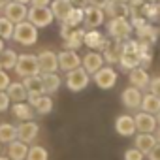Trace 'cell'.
<instances>
[{"label":"cell","mask_w":160,"mask_h":160,"mask_svg":"<svg viewBox=\"0 0 160 160\" xmlns=\"http://www.w3.org/2000/svg\"><path fill=\"white\" fill-rule=\"evenodd\" d=\"M106 30H108V36L111 40H119V42L130 40V36L134 32L128 17H111L106 25Z\"/></svg>","instance_id":"obj_1"},{"label":"cell","mask_w":160,"mask_h":160,"mask_svg":"<svg viewBox=\"0 0 160 160\" xmlns=\"http://www.w3.org/2000/svg\"><path fill=\"white\" fill-rule=\"evenodd\" d=\"M13 42H17L19 45H25V47H30L38 42V28L30 23V21H23V23H17L15 28H13V36H12Z\"/></svg>","instance_id":"obj_2"},{"label":"cell","mask_w":160,"mask_h":160,"mask_svg":"<svg viewBox=\"0 0 160 160\" xmlns=\"http://www.w3.org/2000/svg\"><path fill=\"white\" fill-rule=\"evenodd\" d=\"M122 70H134L139 66V42L138 40H126L122 42V55L119 60Z\"/></svg>","instance_id":"obj_3"},{"label":"cell","mask_w":160,"mask_h":160,"mask_svg":"<svg viewBox=\"0 0 160 160\" xmlns=\"http://www.w3.org/2000/svg\"><path fill=\"white\" fill-rule=\"evenodd\" d=\"M15 73L19 77H30V75H40L42 70H40V62H38V55H28V53H23L19 55L17 58V64H15Z\"/></svg>","instance_id":"obj_4"},{"label":"cell","mask_w":160,"mask_h":160,"mask_svg":"<svg viewBox=\"0 0 160 160\" xmlns=\"http://www.w3.org/2000/svg\"><path fill=\"white\" fill-rule=\"evenodd\" d=\"M89 81H91V75L81 66L75 68V70H72V72H66V87L72 92H81V91H85L87 85H89Z\"/></svg>","instance_id":"obj_5"},{"label":"cell","mask_w":160,"mask_h":160,"mask_svg":"<svg viewBox=\"0 0 160 160\" xmlns=\"http://www.w3.org/2000/svg\"><path fill=\"white\" fill-rule=\"evenodd\" d=\"M27 21H30L36 28H45V27H49L55 21V15H53V12H51L49 6H45V8H34V6H30Z\"/></svg>","instance_id":"obj_6"},{"label":"cell","mask_w":160,"mask_h":160,"mask_svg":"<svg viewBox=\"0 0 160 160\" xmlns=\"http://www.w3.org/2000/svg\"><path fill=\"white\" fill-rule=\"evenodd\" d=\"M92 79H94V83H96L100 89L108 91V89H113V87L117 85L119 73H117V70L111 68V66H102V68L92 75Z\"/></svg>","instance_id":"obj_7"},{"label":"cell","mask_w":160,"mask_h":160,"mask_svg":"<svg viewBox=\"0 0 160 160\" xmlns=\"http://www.w3.org/2000/svg\"><path fill=\"white\" fill-rule=\"evenodd\" d=\"M85 30L87 28H62L60 27V36L64 40V45L66 49H72V51H77L79 47L83 45V38H85Z\"/></svg>","instance_id":"obj_8"},{"label":"cell","mask_w":160,"mask_h":160,"mask_svg":"<svg viewBox=\"0 0 160 160\" xmlns=\"http://www.w3.org/2000/svg\"><path fill=\"white\" fill-rule=\"evenodd\" d=\"M2 13H4V17H6V19H10L13 25H17V23H23V21H27L28 8H27V4L15 2V0H10V2L4 6Z\"/></svg>","instance_id":"obj_9"},{"label":"cell","mask_w":160,"mask_h":160,"mask_svg":"<svg viewBox=\"0 0 160 160\" xmlns=\"http://www.w3.org/2000/svg\"><path fill=\"white\" fill-rule=\"evenodd\" d=\"M57 57H58V68L62 72H72V70L81 66V57L77 55V51L64 49V51L57 53Z\"/></svg>","instance_id":"obj_10"},{"label":"cell","mask_w":160,"mask_h":160,"mask_svg":"<svg viewBox=\"0 0 160 160\" xmlns=\"http://www.w3.org/2000/svg\"><path fill=\"white\" fill-rule=\"evenodd\" d=\"M108 42H109V40L106 38V34H104V32H100V30H96V28L85 30L83 45H87L91 51H100V53H102V49L106 47V43H108Z\"/></svg>","instance_id":"obj_11"},{"label":"cell","mask_w":160,"mask_h":160,"mask_svg":"<svg viewBox=\"0 0 160 160\" xmlns=\"http://www.w3.org/2000/svg\"><path fill=\"white\" fill-rule=\"evenodd\" d=\"M102 66H106V60L102 57L100 51H89L83 58H81V68L89 73V75H94Z\"/></svg>","instance_id":"obj_12"},{"label":"cell","mask_w":160,"mask_h":160,"mask_svg":"<svg viewBox=\"0 0 160 160\" xmlns=\"http://www.w3.org/2000/svg\"><path fill=\"white\" fill-rule=\"evenodd\" d=\"M83 12H85V19H83V23H85L87 30H91V28H98V27L104 25V21H106V12H104V10L94 8V6H87V8H83Z\"/></svg>","instance_id":"obj_13"},{"label":"cell","mask_w":160,"mask_h":160,"mask_svg":"<svg viewBox=\"0 0 160 160\" xmlns=\"http://www.w3.org/2000/svg\"><path fill=\"white\" fill-rule=\"evenodd\" d=\"M158 34H160L158 28L152 27V23H147V25H143L141 28L136 30V40H138L141 45L152 47V45L156 43V40H158Z\"/></svg>","instance_id":"obj_14"},{"label":"cell","mask_w":160,"mask_h":160,"mask_svg":"<svg viewBox=\"0 0 160 160\" xmlns=\"http://www.w3.org/2000/svg\"><path fill=\"white\" fill-rule=\"evenodd\" d=\"M38 62H40L42 73H53L58 70V57L55 51L43 49L42 53H38Z\"/></svg>","instance_id":"obj_15"},{"label":"cell","mask_w":160,"mask_h":160,"mask_svg":"<svg viewBox=\"0 0 160 160\" xmlns=\"http://www.w3.org/2000/svg\"><path fill=\"white\" fill-rule=\"evenodd\" d=\"M134 121H136V130L138 132H143V134H154V130L158 126L156 117L151 115V113H145V111L136 113Z\"/></svg>","instance_id":"obj_16"},{"label":"cell","mask_w":160,"mask_h":160,"mask_svg":"<svg viewBox=\"0 0 160 160\" xmlns=\"http://www.w3.org/2000/svg\"><path fill=\"white\" fill-rule=\"evenodd\" d=\"M121 55H122V42H119V40H109L106 43V47L102 49V57H104V60L109 66L111 64H119Z\"/></svg>","instance_id":"obj_17"},{"label":"cell","mask_w":160,"mask_h":160,"mask_svg":"<svg viewBox=\"0 0 160 160\" xmlns=\"http://www.w3.org/2000/svg\"><path fill=\"white\" fill-rule=\"evenodd\" d=\"M38 132H40V126L34 121H25L17 126V139L28 145L38 138Z\"/></svg>","instance_id":"obj_18"},{"label":"cell","mask_w":160,"mask_h":160,"mask_svg":"<svg viewBox=\"0 0 160 160\" xmlns=\"http://www.w3.org/2000/svg\"><path fill=\"white\" fill-rule=\"evenodd\" d=\"M121 100H122V106H124L126 109H138V108H141L143 94H141V91H139V89H136V87H132V85H130L128 89H124V91H122Z\"/></svg>","instance_id":"obj_19"},{"label":"cell","mask_w":160,"mask_h":160,"mask_svg":"<svg viewBox=\"0 0 160 160\" xmlns=\"http://www.w3.org/2000/svg\"><path fill=\"white\" fill-rule=\"evenodd\" d=\"M115 132L122 138H130L136 134V121L132 115H119L115 119Z\"/></svg>","instance_id":"obj_20"},{"label":"cell","mask_w":160,"mask_h":160,"mask_svg":"<svg viewBox=\"0 0 160 160\" xmlns=\"http://www.w3.org/2000/svg\"><path fill=\"white\" fill-rule=\"evenodd\" d=\"M28 104L32 109L40 115H47L53 111V100L49 94H40V96H28Z\"/></svg>","instance_id":"obj_21"},{"label":"cell","mask_w":160,"mask_h":160,"mask_svg":"<svg viewBox=\"0 0 160 160\" xmlns=\"http://www.w3.org/2000/svg\"><path fill=\"white\" fill-rule=\"evenodd\" d=\"M128 79H130V85L136 87V89H139V91H141V89H149V83H151V77H149L147 70L141 68V66L130 70Z\"/></svg>","instance_id":"obj_22"},{"label":"cell","mask_w":160,"mask_h":160,"mask_svg":"<svg viewBox=\"0 0 160 160\" xmlns=\"http://www.w3.org/2000/svg\"><path fill=\"white\" fill-rule=\"evenodd\" d=\"M49 8H51V12H53L55 19H58V21L62 23V21H64V19L72 13L73 4L70 2V0H51Z\"/></svg>","instance_id":"obj_23"},{"label":"cell","mask_w":160,"mask_h":160,"mask_svg":"<svg viewBox=\"0 0 160 160\" xmlns=\"http://www.w3.org/2000/svg\"><path fill=\"white\" fill-rule=\"evenodd\" d=\"M6 92H8V96H10V100H12L13 104H17V102H27V100H28V92H27L23 81H12V83L8 85Z\"/></svg>","instance_id":"obj_24"},{"label":"cell","mask_w":160,"mask_h":160,"mask_svg":"<svg viewBox=\"0 0 160 160\" xmlns=\"http://www.w3.org/2000/svg\"><path fill=\"white\" fill-rule=\"evenodd\" d=\"M23 85H25L28 96H40V94H45L42 75H30V77H25V79H23Z\"/></svg>","instance_id":"obj_25"},{"label":"cell","mask_w":160,"mask_h":160,"mask_svg":"<svg viewBox=\"0 0 160 160\" xmlns=\"http://www.w3.org/2000/svg\"><path fill=\"white\" fill-rule=\"evenodd\" d=\"M12 113H13V117L19 119L21 122L32 121V117H34V109H32V106H30L28 102H17V104H13V106H12Z\"/></svg>","instance_id":"obj_26"},{"label":"cell","mask_w":160,"mask_h":160,"mask_svg":"<svg viewBox=\"0 0 160 160\" xmlns=\"http://www.w3.org/2000/svg\"><path fill=\"white\" fill-rule=\"evenodd\" d=\"M27 154H28V145L19 141V139H13L12 143H8V156L12 160H27Z\"/></svg>","instance_id":"obj_27"},{"label":"cell","mask_w":160,"mask_h":160,"mask_svg":"<svg viewBox=\"0 0 160 160\" xmlns=\"http://www.w3.org/2000/svg\"><path fill=\"white\" fill-rule=\"evenodd\" d=\"M156 143H158V141H156L154 134H143V132H139V134L136 136V141H134L136 149H139L143 154H147V152L156 145Z\"/></svg>","instance_id":"obj_28"},{"label":"cell","mask_w":160,"mask_h":160,"mask_svg":"<svg viewBox=\"0 0 160 160\" xmlns=\"http://www.w3.org/2000/svg\"><path fill=\"white\" fill-rule=\"evenodd\" d=\"M106 15H109V19L111 17H128L130 15V6L126 4V2H111L106 6Z\"/></svg>","instance_id":"obj_29"},{"label":"cell","mask_w":160,"mask_h":160,"mask_svg":"<svg viewBox=\"0 0 160 160\" xmlns=\"http://www.w3.org/2000/svg\"><path fill=\"white\" fill-rule=\"evenodd\" d=\"M40 75H42V81H43L45 94H53V92L58 91V87H60V75L57 72H53V73H40Z\"/></svg>","instance_id":"obj_30"},{"label":"cell","mask_w":160,"mask_h":160,"mask_svg":"<svg viewBox=\"0 0 160 160\" xmlns=\"http://www.w3.org/2000/svg\"><path fill=\"white\" fill-rule=\"evenodd\" d=\"M83 19H85V12H83V8H73L72 13L60 23V27H62V28H77L79 25L83 23Z\"/></svg>","instance_id":"obj_31"},{"label":"cell","mask_w":160,"mask_h":160,"mask_svg":"<svg viewBox=\"0 0 160 160\" xmlns=\"http://www.w3.org/2000/svg\"><path fill=\"white\" fill-rule=\"evenodd\" d=\"M141 111L151 113V115H156V113L160 111V98L154 96V94H151V92L143 94V100H141Z\"/></svg>","instance_id":"obj_32"},{"label":"cell","mask_w":160,"mask_h":160,"mask_svg":"<svg viewBox=\"0 0 160 160\" xmlns=\"http://www.w3.org/2000/svg\"><path fill=\"white\" fill-rule=\"evenodd\" d=\"M17 58L19 55L13 49H4L0 53V66H2V70H13L17 64Z\"/></svg>","instance_id":"obj_33"},{"label":"cell","mask_w":160,"mask_h":160,"mask_svg":"<svg viewBox=\"0 0 160 160\" xmlns=\"http://www.w3.org/2000/svg\"><path fill=\"white\" fill-rule=\"evenodd\" d=\"M13 139H17V126L2 122L0 124V143H12Z\"/></svg>","instance_id":"obj_34"},{"label":"cell","mask_w":160,"mask_h":160,"mask_svg":"<svg viewBox=\"0 0 160 160\" xmlns=\"http://www.w3.org/2000/svg\"><path fill=\"white\" fill-rule=\"evenodd\" d=\"M138 12H139V15H143L149 23L158 21V15H156V4H152V2H145L141 8H138Z\"/></svg>","instance_id":"obj_35"},{"label":"cell","mask_w":160,"mask_h":160,"mask_svg":"<svg viewBox=\"0 0 160 160\" xmlns=\"http://www.w3.org/2000/svg\"><path fill=\"white\" fill-rule=\"evenodd\" d=\"M27 160H49V152H47L45 147H42V145H32V147L28 149Z\"/></svg>","instance_id":"obj_36"},{"label":"cell","mask_w":160,"mask_h":160,"mask_svg":"<svg viewBox=\"0 0 160 160\" xmlns=\"http://www.w3.org/2000/svg\"><path fill=\"white\" fill-rule=\"evenodd\" d=\"M13 28H15V25L10 19H6L4 15L0 17V38L2 40H10L13 36Z\"/></svg>","instance_id":"obj_37"},{"label":"cell","mask_w":160,"mask_h":160,"mask_svg":"<svg viewBox=\"0 0 160 160\" xmlns=\"http://www.w3.org/2000/svg\"><path fill=\"white\" fill-rule=\"evenodd\" d=\"M151 62H152V51H151V47L139 43V66L147 68Z\"/></svg>","instance_id":"obj_38"},{"label":"cell","mask_w":160,"mask_h":160,"mask_svg":"<svg viewBox=\"0 0 160 160\" xmlns=\"http://www.w3.org/2000/svg\"><path fill=\"white\" fill-rule=\"evenodd\" d=\"M143 158H145V154L139 149H136V147L124 151V160H143Z\"/></svg>","instance_id":"obj_39"},{"label":"cell","mask_w":160,"mask_h":160,"mask_svg":"<svg viewBox=\"0 0 160 160\" xmlns=\"http://www.w3.org/2000/svg\"><path fill=\"white\" fill-rule=\"evenodd\" d=\"M10 104H12V100H10V96H8V92H6V91H0V113L6 111V109L10 108Z\"/></svg>","instance_id":"obj_40"},{"label":"cell","mask_w":160,"mask_h":160,"mask_svg":"<svg viewBox=\"0 0 160 160\" xmlns=\"http://www.w3.org/2000/svg\"><path fill=\"white\" fill-rule=\"evenodd\" d=\"M149 89H151V94H154V96H158V98H160V75L151 79Z\"/></svg>","instance_id":"obj_41"},{"label":"cell","mask_w":160,"mask_h":160,"mask_svg":"<svg viewBox=\"0 0 160 160\" xmlns=\"http://www.w3.org/2000/svg\"><path fill=\"white\" fill-rule=\"evenodd\" d=\"M10 83H12V79L8 75V72L6 70H0V91H6Z\"/></svg>","instance_id":"obj_42"},{"label":"cell","mask_w":160,"mask_h":160,"mask_svg":"<svg viewBox=\"0 0 160 160\" xmlns=\"http://www.w3.org/2000/svg\"><path fill=\"white\" fill-rule=\"evenodd\" d=\"M147 158H149V160H160V143H156V145L147 152Z\"/></svg>","instance_id":"obj_43"},{"label":"cell","mask_w":160,"mask_h":160,"mask_svg":"<svg viewBox=\"0 0 160 160\" xmlns=\"http://www.w3.org/2000/svg\"><path fill=\"white\" fill-rule=\"evenodd\" d=\"M111 2V0H89V6H94V8H100V10H106V6Z\"/></svg>","instance_id":"obj_44"},{"label":"cell","mask_w":160,"mask_h":160,"mask_svg":"<svg viewBox=\"0 0 160 160\" xmlns=\"http://www.w3.org/2000/svg\"><path fill=\"white\" fill-rule=\"evenodd\" d=\"M49 4H51V0H30V6L34 8H45Z\"/></svg>","instance_id":"obj_45"},{"label":"cell","mask_w":160,"mask_h":160,"mask_svg":"<svg viewBox=\"0 0 160 160\" xmlns=\"http://www.w3.org/2000/svg\"><path fill=\"white\" fill-rule=\"evenodd\" d=\"M73 4V8H87L89 6V0H70Z\"/></svg>","instance_id":"obj_46"},{"label":"cell","mask_w":160,"mask_h":160,"mask_svg":"<svg viewBox=\"0 0 160 160\" xmlns=\"http://www.w3.org/2000/svg\"><path fill=\"white\" fill-rule=\"evenodd\" d=\"M145 4V0H128V6L130 8H141Z\"/></svg>","instance_id":"obj_47"},{"label":"cell","mask_w":160,"mask_h":160,"mask_svg":"<svg viewBox=\"0 0 160 160\" xmlns=\"http://www.w3.org/2000/svg\"><path fill=\"white\" fill-rule=\"evenodd\" d=\"M154 138H156V141L160 143V128H158V130H154Z\"/></svg>","instance_id":"obj_48"},{"label":"cell","mask_w":160,"mask_h":160,"mask_svg":"<svg viewBox=\"0 0 160 160\" xmlns=\"http://www.w3.org/2000/svg\"><path fill=\"white\" fill-rule=\"evenodd\" d=\"M10 2V0H0V10H4V6Z\"/></svg>","instance_id":"obj_49"},{"label":"cell","mask_w":160,"mask_h":160,"mask_svg":"<svg viewBox=\"0 0 160 160\" xmlns=\"http://www.w3.org/2000/svg\"><path fill=\"white\" fill-rule=\"evenodd\" d=\"M156 15H158V19H160V0L156 2Z\"/></svg>","instance_id":"obj_50"},{"label":"cell","mask_w":160,"mask_h":160,"mask_svg":"<svg viewBox=\"0 0 160 160\" xmlns=\"http://www.w3.org/2000/svg\"><path fill=\"white\" fill-rule=\"evenodd\" d=\"M4 49H6V47H4V40H2V38H0V53H2Z\"/></svg>","instance_id":"obj_51"},{"label":"cell","mask_w":160,"mask_h":160,"mask_svg":"<svg viewBox=\"0 0 160 160\" xmlns=\"http://www.w3.org/2000/svg\"><path fill=\"white\" fill-rule=\"evenodd\" d=\"M15 2H21V4H30V0H15Z\"/></svg>","instance_id":"obj_52"},{"label":"cell","mask_w":160,"mask_h":160,"mask_svg":"<svg viewBox=\"0 0 160 160\" xmlns=\"http://www.w3.org/2000/svg\"><path fill=\"white\" fill-rule=\"evenodd\" d=\"M154 117H156V122H158V124H160V111H158V113H156V115H154Z\"/></svg>","instance_id":"obj_53"},{"label":"cell","mask_w":160,"mask_h":160,"mask_svg":"<svg viewBox=\"0 0 160 160\" xmlns=\"http://www.w3.org/2000/svg\"><path fill=\"white\" fill-rule=\"evenodd\" d=\"M0 160H12L10 156H2V154H0Z\"/></svg>","instance_id":"obj_54"},{"label":"cell","mask_w":160,"mask_h":160,"mask_svg":"<svg viewBox=\"0 0 160 160\" xmlns=\"http://www.w3.org/2000/svg\"><path fill=\"white\" fill-rule=\"evenodd\" d=\"M113 2H126L128 4V0H113Z\"/></svg>","instance_id":"obj_55"},{"label":"cell","mask_w":160,"mask_h":160,"mask_svg":"<svg viewBox=\"0 0 160 160\" xmlns=\"http://www.w3.org/2000/svg\"><path fill=\"white\" fill-rule=\"evenodd\" d=\"M145 2H152V4H156V2H158V0H145Z\"/></svg>","instance_id":"obj_56"},{"label":"cell","mask_w":160,"mask_h":160,"mask_svg":"<svg viewBox=\"0 0 160 160\" xmlns=\"http://www.w3.org/2000/svg\"><path fill=\"white\" fill-rule=\"evenodd\" d=\"M0 70H2V66H0Z\"/></svg>","instance_id":"obj_57"},{"label":"cell","mask_w":160,"mask_h":160,"mask_svg":"<svg viewBox=\"0 0 160 160\" xmlns=\"http://www.w3.org/2000/svg\"><path fill=\"white\" fill-rule=\"evenodd\" d=\"M158 32H160V28H158Z\"/></svg>","instance_id":"obj_58"}]
</instances>
